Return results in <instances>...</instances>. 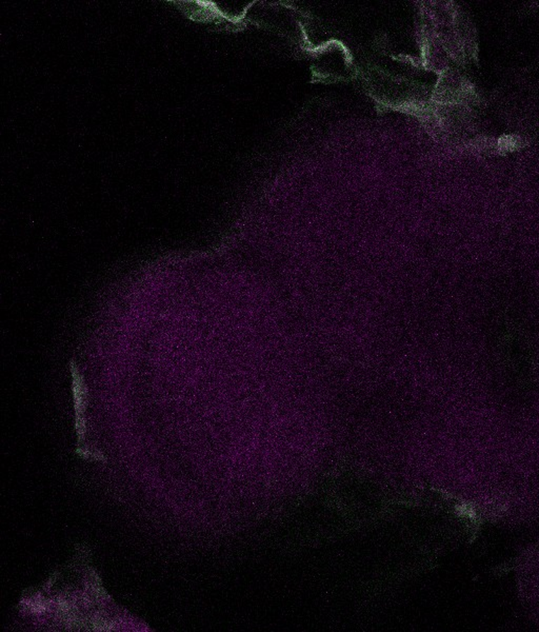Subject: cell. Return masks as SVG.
<instances>
[{
  "mask_svg": "<svg viewBox=\"0 0 539 632\" xmlns=\"http://www.w3.org/2000/svg\"><path fill=\"white\" fill-rule=\"evenodd\" d=\"M71 373H72V390L76 419H86L84 411H86L88 393H86L84 376L80 373L74 361L71 363Z\"/></svg>",
  "mask_w": 539,
  "mask_h": 632,
  "instance_id": "1",
  "label": "cell"
}]
</instances>
